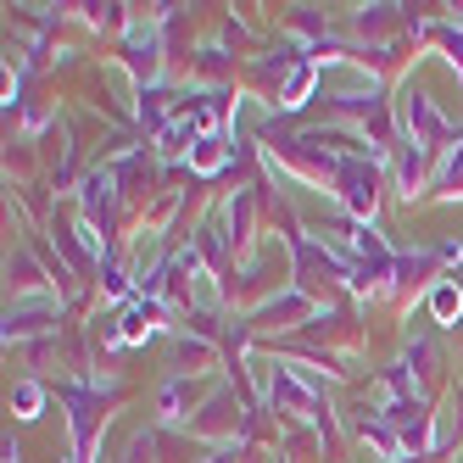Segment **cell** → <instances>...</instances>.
Masks as SVG:
<instances>
[{
	"mask_svg": "<svg viewBox=\"0 0 463 463\" xmlns=\"http://www.w3.org/2000/svg\"><path fill=\"white\" fill-rule=\"evenodd\" d=\"M430 307H436V318H441V324H452V318L463 313V290H452V285H436V296H430Z\"/></svg>",
	"mask_w": 463,
	"mask_h": 463,
	"instance_id": "obj_2",
	"label": "cell"
},
{
	"mask_svg": "<svg viewBox=\"0 0 463 463\" xmlns=\"http://www.w3.org/2000/svg\"><path fill=\"white\" fill-rule=\"evenodd\" d=\"M40 402H45V391H40L34 380H23V385L12 391V408H17V419H40Z\"/></svg>",
	"mask_w": 463,
	"mask_h": 463,
	"instance_id": "obj_1",
	"label": "cell"
}]
</instances>
